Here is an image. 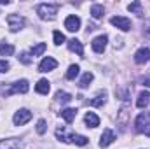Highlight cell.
I'll return each instance as SVG.
<instances>
[{"instance_id": "obj_8", "label": "cell", "mask_w": 150, "mask_h": 149, "mask_svg": "<svg viewBox=\"0 0 150 149\" xmlns=\"http://www.w3.org/2000/svg\"><path fill=\"white\" fill-rule=\"evenodd\" d=\"M113 140H115V133H113L112 130H110V128L103 130V133H101V137H100V148H108Z\"/></svg>"}, {"instance_id": "obj_33", "label": "cell", "mask_w": 150, "mask_h": 149, "mask_svg": "<svg viewBox=\"0 0 150 149\" xmlns=\"http://www.w3.org/2000/svg\"><path fill=\"white\" fill-rule=\"evenodd\" d=\"M145 32L150 35V21H147V25H145Z\"/></svg>"}, {"instance_id": "obj_21", "label": "cell", "mask_w": 150, "mask_h": 149, "mask_svg": "<svg viewBox=\"0 0 150 149\" xmlns=\"http://www.w3.org/2000/svg\"><path fill=\"white\" fill-rule=\"evenodd\" d=\"M93 77H94V75L91 74V72H86V74L82 75V79L79 81V88H82V90H84V88H87V86L91 84V81H93Z\"/></svg>"}, {"instance_id": "obj_25", "label": "cell", "mask_w": 150, "mask_h": 149, "mask_svg": "<svg viewBox=\"0 0 150 149\" xmlns=\"http://www.w3.org/2000/svg\"><path fill=\"white\" fill-rule=\"evenodd\" d=\"M79 70H80L79 65H70V67H68V72H67V79H68V81H74L75 77L79 75Z\"/></svg>"}, {"instance_id": "obj_27", "label": "cell", "mask_w": 150, "mask_h": 149, "mask_svg": "<svg viewBox=\"0 0 150 149\" xmlns=\"http://www.w3.org/2000/svg\"><path fill=\"white\" fill-rule=\"evenodd\" d=\"M52 37H54V44H56V46H61V44L65 42V35H63V34H61L59 30H54Z\"/></svg>"}, {"instance_id": "obj_32", "label": "cell", "mask_w": 150, "mask_h": 149, "mask_svg": "<svg viewBox=\"0 0 150 149\" xmlns=\"http://www.w3.org/2000/svg\"><path fill=\"white\" fill-rule=\"evenodd\" d=\"M143 86H149V88H150V75L143 77Z\"/></svg>"}, {"instance_id": "obj_31", "label": "cell", "mask_w": 150, "mask_h": 149, "mask_svg": "<svg viewBox=\"0 0 150 149\" xmlns=\"http://www.w3.org/2000/svg\"><path fill=\"white\" fill-rule=\"evenodd\" d=\"M9 69H11V63L7 62V60H0V72L4 74V72H9Z\"/></svg>"}, {"instance_id": "obj_9", "label": "cell", "mask_w": 150, "mask_h": 149, "mask_svg": "<svg viewBox=\"0 0 150 149\" xmlns=\"http://www.w3.org/2000/svg\"><path fill=\"white\" fill-rule=\"evenodd\" d=\"M65 28L68 30V32H77L79 28H80V18L79 16H68L67 19H65Z\"/></svg>"}, {"instance_id": "obj_1", "label": "cell", "mask_w": 150, "mask_h": 149, "mask_svg": "<svg viewBox=\"0 0 150 149\" xmlns=\"http://www.w3.org/2000/svg\"><path fill=\"white\" fill-rule=\"evenodd\" d=\"M28 90H30L28 81H26V79H21V81H18V82H12V84H9V86H4V88H2V95H4V97H11L12 93H26Z\"/></svg>"}, {"instance_id": "obj_13", "label": "cell", "mask_w": 150, "mask_h": 149, "mask_svg": "<svg viewBox=\"0 0 150 149\" xmlns=\"http://www.w3.org/2000/svg\"><path fill=\"white\" fill-rule=\"evenodd\" d=\"M105 102H107V91L103 90V91H98L96 97L89 100V105H93V107H101Z\"/></svg>"}, {"instance_id": "obj_20", "label": "cell", "mask_w": 150, "mask_h": 149, "mask_svg": "<svg viewBox=\"0 0 150 149\" xmlns=\"http://www.w3.org/2000/svg\"><path fill=\"white\" fill-rule=\"evenodd\" d=\"M103 14H105V9H103V5H100V4H94V5L91 7V16H93L94 19H100V18H103Z\"/></svg>"}, {"instance_id": "obj_15", "label": "cell", "mask_w": 150, "mask_h": 149, "mask_svg": "<svg viewBox=\"0 0 150 149\" xmlns=\"http://www.w3.org/2000/svg\"><path fill=\"white\" fill-rule=\"evenodd\" d=\"M84 121H86L87 128H96V126L100 125V117H98L94 112H87L86 117H84Z\"/></svg>"}, {"instance_id": "obj_14", "label": "cell", "mask_w": 150, "mask_h": 149, "mask_svg": "<svg viewBox=\"0 0 150 149\" xmlns=\"http://www.w3.org/2000/svg\"><path fill=\"white\" fill-rule=\"evenodd\" d=\"M68 49H70V51H74V53H77L79 56H82V54H84L82 42H80V40H77V39H70V40H68Z\"/></svg>"}, {"instance_id": "obj_24", "label": "cell", "mask_w": 150, "mask_h": 149, "mask_svg": "<svg viewBox=\"0 0 150 149\" xmlns=\"http://www.w3.org/2000/svg\"><path fill=\"white\" fill-rule=\"evenodd\" d=\"M56 100L61 102V104H68V102L72 100V95L67 93V91H58V93H56Z\"/></svg>"}, {"instance_id": "obj_12", "label": "cell", "mask_w": 150, "mask_h": 149, "mask_svg": "<svg viewBox=\"0 0 150 149\" xmlns=\"http://www.w3.org/2000/svg\"><path fill=\"white\" fill-rule=\"evenodd\" d=\"M23 144L19 139H5V140H0V149H21Z\"/></svg>"}, {"instance_id": "obj_16", "label": "cell", "mask_w": 150, "mask_h": 149, "mask_svg": "<svg viewBox=\"0 0 150 149\" xmlns=\"http://www.w3.org/2000/svg\"><path fill=\"white\" fill-rule=\"evenodd\" d=\"M150 102V93L149 91H142L140 95H138V100H136V105L140 107V109H143V107H147Z\"/></svg>"}, {"instance_id": "obj_3", "label": "cell", "mask_w": 150, "mask_h": 149, "mask_svg": "<svg viewBox=\"0 0 150 149\" xmlns=\"http://www.w3.org/2000/svg\"><path fill=\"white\" fill-rule=\"evenodd\" d=\"M134 126H136V132H138V133H145V135L150 137V123H149V119H147L145 114H140V116L136 117Z\"/></svg>"}, {"instance_id": "obj_26", "label": "cell", "mask_w": 150, "mask_h": 149, "mask_svg": "<svg viewBox=\"0 0 150 149\" xmlns=\"http://www.w3.org/2000/svg\"><path fill=\"white\" fill-rule=\"evenodd\" d=\"M72 142H75L77 146H86V144L89 142V139L84 137V135H77V133H74V135H72Z\"/></svg>"}, {"instance_id": "obj_2", "label": "cell", "mask_w": 150, "mask_h": 149, "mask_svg": "<svg viewBox=\"0 0 150 149\" xmlns=\"http://www.w3.org/2000/svg\"><path fill=\"white\" fill-rule=\"evenodd\" d=\"M58 4H40L37 7V14L42 19H52L58 14Z\"/></svg>"}, {"instance_id": "obj_4", "label": "cell", "mask_w": 150, "mask_h": 149, "mask_svg": "<svg viewBox=\"0 0 150 149\" xmlns=\"http://www.w3.org/2000/svg\"><path fill=\"white\" fill-rule=\"evenodd\" d=\"M110 23H112L113 27H117L119 30H122V32H129V30H131V19H129V18L113 16L112 19H110Z\"/></svg>"}, {"instance_id": "obj_23", "label": "cell", "mask_w": 150, "mask_h": 149, "mask_svg": "<svg viewBox=\"0 0 150 149\" xmlns=\"http://www.w3.org/2000/svg\"><path fill=\"white\" fill-rule=\"evenodd\" d=\"M45 49H47L45 42H38L37 46H33V47H32V56H33V58H35V56H40Z\"/></svg>"}, {"instance_id": "obj_7", "label": "cell", "mask_w": 150, "mask_h": 149, "mask_svg": "<svg viewBox=\"0 0 150 149\" xmlns=\"http://www.w3.org/2000/svg\"><path fill=\"white\" fill-rule=\"evenodd\" d=\"M56 67H58V62H56L54 58L47 56V58H44V60L40 62V65H38V72H51V70H54Z\"/></svg>"}, {"instance_id": "obj_10", "label": "cell", "mask_w": 150, "mask_h": 149, "mask_svg": "<svg viewBox=\"0 0 150 149\" xmlns=\"http://www.w3.org/2000/svg\"><path fill=\"white\" fill-rule=\"evenodd\" d=\"M134 62L140 63V65L150 62V49L149 47H142V49H138V51L134 53Z\"/></svg>"}, {"instance_id": "obj_5", "label": "cell", "mask_w": 150, "mask_h": 149, "mask_svg": "<svg viewBox=\"0 0 150 149\" xmlns=\"http://www.w3.org/2000/svg\"><path fill=\"white\" fill-rule=\"evenodd\" d=\"M7 23H9L11 32H19L23 28V25H25V19L19 14H9L7 16Z\"/></svg>"}, {"instance_id": "obj_28", "label": "cell", "mask_w": 150, "mask_h": 149, "mask_svg": "<svg viewBox=\"0 0 150 149\" xmlns=\"http://www.w3.org/2000/svg\"><path fill=\"white\" fill-rule=\"evenodd\" d=\"M127 9H129L131 12L142 14V2H133V4H129V5H127Z\"/></svg>"}, {"instance_id": "obj_22", "label": "cell", "mask_w": 150, "mask_h": 149, "mask_svg": "<svg viewBox=\"0 0 150 149\" xmlns=\"http://www.w3.org/2000/svg\"><path fill=\"white\" fill-rule=\"evenodd\" d=\"M0 54H2V56H11V54H14V46H12V44H0Z\"/></svg>"}, {"instance_id": "obj_30", "label": "cell", "mask_w": 150, "mask_h": 149, "mask_svg": "<svg viewBox=\"0 0 150 149\" xmlns=\"http://www.w3.org/2000/svg\"><path fill=\"white\" fill-rule=\"evenodd\" d=\"M45 130H47V123H45V119H40V121L37 123V133L44 135V133H45Z\"/></svg>"}, {"instance_id": "obj_29", "label": "cell", "mask_w": 150, "mask_h": 149, "mask_svg": "<svg viewBox=\"0 0 150 149\" xmlns=\"http://www.w3.org/2000/svg\"><path fill=\"white\" fill-rule=\"evenodd\" d=\"M18 58H19V62H21L23 65H30V63L33 62V58H32V56H30L28 53H21V54H19Z\"/></svg>"}, {"instance_id": "obj_18", "label": "cell", "mask_w": 150, "mask_h": 149, "mask_svg": "<svg viewBox=\"0 0 150 149\" xmlns=\"http://www.w3.org/2000/svg\"><path fill=\"white\" fill-rule=\"evenodd\" d=\"M72 135H74V133H68L67 128H58V130H56V137H58L59 140H63V142H72Z\"/></svg>"}, {"instance_id": "obj_11", "label": "cell", "mask_w": 150, "mask_h": 149, "mask_svg": "<svg viewBox=\"0 0 150 149\" xmlns=\"http://www.w3.org/2000/svg\"><path fill=\"white\" fill-rule=\"evenodd\" d=\"M107 42H108V37L107 35H100V37H96L93 40V49L96 51V53H103L105 51V47H107Z\"/></svg>"}, {"instance_id": "obj_6", "label": "cell", "mask_w": 150, "mask_h": 149, "mask_svg": "<svg viewBox=\"0 0 150 149\" xmlns=\"http://www.w3.org/2000/svg\"><path fill=\"white\" fill-rule=\"evenodd\" d=\"M30 119H32V112L28 111V109H21V111H18L16 114H14V117H12V121H14L16 126H21V125L28 123Z\"/></svg>"}, {"instance_id": "obj_19", "label": "cell", "mask_w": 150, "mask_h": 149, "mask_svg": "<svg viewBox=\"0 0 150 149\" xmlns=\"http://www.w3.org/2000/svg\"><path fill=\"white\" fill-rule=\"evenodd\" d=\"M59 114H61V117H63L67 123H72L75 119V116H77V109H63Z\"/></svg>"}, {"instance_id": "obj_17", "label": "cell", "mask_w": 150, "mask_h": 149, "mask_svg": "<svg viewBox=\"0 0 150 149\" xmlns=\"http://www.w3.org/2000/svg\"><path fill=\"white\" fill-rule=\"evenodd\" d=\"M35 90H37V93H40V95H47L49 90H51L49 81H47V79H40L37 82V86H35Z\"/></svg>"}]
</instances>
